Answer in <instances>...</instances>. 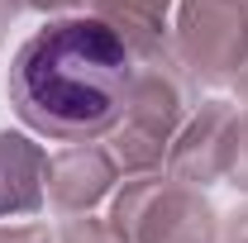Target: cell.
Segmentation results:
<instances>
[{"instance_id":"cell-1","label":"cell","mask_w":248,"mask_h":243,"mask_svg":"<svg viewBox=\"0 0 248 243\" xmlns=\"http://www.w3.org/2000/svg\"><path fill=\"white\" fill-rule=\"evenodd\" d=\"M134 62L105 19H53L15 53L10 100L48 138H91L124 115Z\"/></svg>"}]
</instances>
